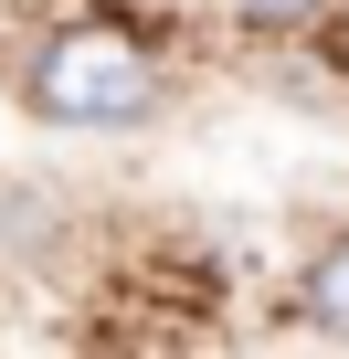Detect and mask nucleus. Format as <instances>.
<instances>
[{"instance_id":"obj_3","label":"nucleus","mask_w":349,"mask_h":359,"mask_svg":"<svg viewBox=\"0 0 349 359\" xmlns=\"http://www.w3.org/2000/svg\"><path fill=\"white\" fill-rule=\"evenodd\" d=\"M244 11H254V22H307L317 0H244Z\"/></svg>"},{"instance_id":"obj_2","label":"nucleus","mask_w":349,"mask_h":359,"mask_svg":"<svg viewBox=\"0 0 349 359\" xmlns=\"http://www.w3.org/2000/svg\"><path fill=\"white\" fill-rule=\"evenodd\" d=\"M296 296H307V317H317V327H338V338H349V233H338L328 254H307V285H296Z\"/></svg>"},{"instance_id":"obj_1","label":"nucleus","mask_w":349,"mask_h":359,"mask_svg":"<svg viewBox=\"0 0 349 359\" xmlns=\"http://www.w3.org/2000/svg\"><path fill=\"white\" fill-rule=\"evenodd\" d=\"M148 95H159L148 53H138L127 32H106V22H74V32H53V43L32 53V106H43L53 127H138Z\"/></svg>"}]
</instances>
